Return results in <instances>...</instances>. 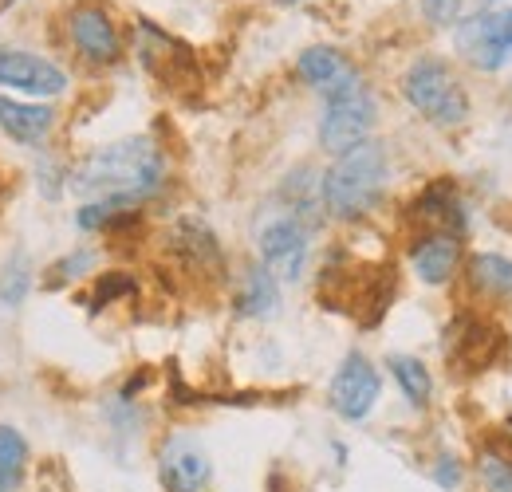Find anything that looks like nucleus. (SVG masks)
Listing matches in <instances>:
<instances>
[{
  "label": "nucleus",
  "mask_w": 512,
  "mask_h": 492,
  "mask_svg": "<svg viewBox=\"0 0 512 492\" xmlns=\"http://www.w3.org/2000/svg\"><path fill=\"white\" fill-rule=\"evenodd\" d=\"M67 189L83 201L138 209L166 189V150L150 134L107 142L67 170Z\"/></svg>",
  "instance_id": "f257e3e1"
},
{
  "label": "nucleus",
  "mask_w": 512,
  "mask_h": 492,
  "mask_svg": "<svg viewBox=\"0 0 512 492\" xmlns=\"http://www.w3.org/2000/svg\"><path fill=\"white\" fill-rule=\"evenodd\" d=\"M386 185H390V150L379 138H367L347 154L331 158V166L320 174L323 213L343 225L367 221L379 209Z\"/></svg>",
  "instance_id": "f03ea898"
},
{
  "label": "nucleus",
  "mask_w": 512,
  "mask_h": 492,
  "mask_svg": "<svg viewBox=\"0 0 512 492\" xmlns=\"http://www.w3.org/2000/svg\"><path fill=\"white\" fill-rule=\"evenodd\" d=\"M402 95L406 103L426 119L430 126H465L473 115V103H469V91L465 83L457 79V71L438 56H418L402 71Z\"/></svg>",
  "instance_id": "7ed1b4c3"
},
{
  "label": "nucleus",
  "mask_w": 512,
  "mask_h": 492,
  "mask_svg": "<svg viewBox=\"0 0 512 492\" xmlns=\"http://www.w3.org/2000/svg\"><path fill=\"white\" fill-rule=\"evenodd\" d=\"M379 123V99L375 91L363 83L359 71H351L339 87H331L323 95V115H320V150L339 158L351 146L367 142Z\"/></svg>",
  "instance_id": "20e7f679"
},
{
  "label": "nucleus",
  "mask_w": 512,
  "mask_h": 492,
  "mask_svg": "<svg viewBox=\"0 0 512 492\" xmlns=\"http://www.w3.org/2000/svg\"><path fill=\"white\" fill-rule=\"evenodd\" d=\"M67 44L91 67H115L123 60V28L115 24L111 8L99 0H79L67 8Z\"/></svg>",
  "instance_id": "39448f33"
},
{
  "label": "nucleus",
  "mask_w": 512,
  "mask_h": 492,
  "mask_svg": "<svg viewBox=\"0 0 512 492\" xmlns=\"http://www.w3.org/2000/svg\"><path fill=\"white\" fill-rule=\"evenodd\" d=\"M379 394H383L379 367L363 351H347L339 370L331 374V390H327L331 414H339L343 422H367L379 406Z\"/></svg>",
  "instance_id": "423d86ee"
},
{
  "label": "nucleus",
  "mask_w": 512,
  "mask_h": 492,
  "mask_svg": "<svg viewBox=\"0 0 512 492\" xmlns=\"http://www.w3.org/2000/svg\"><path fill=\"white\" fill-rule=\"evenodd\" d=\"M260 264L280 280V284H296L308 272V256H312V229L288 213H276L260 237H256Z\"/></svg>",
  "instance_id": "0eeeda50"
},
{
  "label": "nucleus",
  "mask_w": 512,
  "mask_h": 492,
  "mask_svg": "<svg viewBox=\"0 0 512 492\" xmlns=\"http://www.w3.org/2000/svg\"><path fill=\"white\" fill-rule=\"evenodd\" d=\"M0 87H8L16 95H28L36 103H48V99H60L71 83H67L64 67L52 63L48 56L8 48V52H0Z\"/></svg>",
  "instance_id": "6e6552de"
},
{
  "label": "nucleus",
  "mask_w": 512,
  "mask_h": 492,
  "mask_svg": "<svg viewBox=\"0 0 512 492\" xmlns=\"http://www.w3.org/2000/svg\"><path fill=\"white\" fill-rule=\"evenodd\" d=\"M406 260H410V272L430 284V288H446L457 280L461 264H465V245L457 233H442V229H422L410 237L406 248Z\"/></svg>",
  "instance_id": "1a4fd4ad"
},
{
  "label": "nucleus",
  "mask_w": 512,
  "mask_h": 492,
  "mask_svg": "<svg viewBox=\"0 0 512 492\" xmlns=\"http://www.w3.org/2000/svg\"><path fill=\"white\" fill-rule=\"evenodd\" d=\"M158 485L166 492H205L213 485L209 453L186 433L166 437L158 449Z\"/></svg>",
  "instance_id": "9d476101"
},
{
  "label": "nucleus",
  "mask_w": 512,
  "mask_h": 492,
  "mask_svg": "<svg viewBox=\"0 0 512 492\" xmlns=\"http://www.w3.org/2000/svg\"><path fill=\"white\" fill-rule=\"evenodd\" d=\"M166 248L182 268H190L197 276H221L225 272L221 241L201 217H178L166 233Z\"/></svg>",
  "instance_id": "9b49d317"
},
{
  "label": "nucleus",
  "mask_w": 512,
  "mask_h": 492,
  "mask_svg": "<svg viewBox=\"0 0 512 492\" xmlns=\"http://www.w3.org/2000/svg\"><path fill=\"white\" fill-rule=\"evenodd\" d=\"M410 221L418 225V233L422 229H442V233H457V237H465V229H469V205H465V197L457 193V185L449 182V178H438V182H430L414 201H410Z\"/></svg>",
  "instance_id": "f8f14e48"
},
{
  "label": "nucleus",
  "mask_w": 512,
  "mask_h": 492,
  "mask_svg": "<svg viewBox=\"0 0 512 492\" xmlns=\"http://www.w3.org/2000/svg\"><path fill=\"white\" fill-rule=\"evenodd\" d=\"M501 0H489L485 8L469 12L457 24V52L473 63L477 71H497L509 63V52L497 44V16H501Z\"/></svg>",
  "instance_id": "ddd939ff"
},
{
  "label": "nucleus",
  "mask_w": 512,
  "mask_h": 492,
  "mask_svg": "<svg viewBox=\"0 0 512 492\" xmlns=\"http://www.w3.org/2000/svg\"><path fill=\"white\" fill-rule=\"evenodd\" d=\"M457 327H461V331L449 335V359H453L457 367H465L469 374L493 367V363H497V347L505 343V331L493 327L489 319H477V315L457 319Z\"/></svg>",
  "instance_id": "4468645a"
},
{
  "label": "nucleus",
  "mask_w": 512,
  "mask_h": 492,
  "mask_svg": "<svg viewBox=\"0 0 512 492\" xmlns=\"http://www.w3.org/2000/svg\"><path fill=\"white\" fill-rule=\"evenodd\" d=\"M0 130H4L12 142L40 146V142L56 130V111H52L48 103H36V99L0 95Z\"/></svg>",
  "instance_id": "2eb2a0df"
},
{
  "label": "nucleus",
  "mask_w": 512,
  "mask_h": 492,
  "mask_svg": "<svg viewBox=\"0 0 512 492\" xmlns=\"http://www.w3.org/2000/svg\"><path fill=\"white\" fill-rule=\"evenodd\" d=\"M465 284L485 304H509L512 300V260L505 252H473L465 260Z\"/></svg>",
  "instance_id": "dca6fc26"
},
{
  "label": "nucleus",
  "mask_w": 512,
  "mask_h": 492,
  "mask_svg": "<svg viewBox=\"0 0 512 492\" xmlns=\"http://www.w3.org/2000/svg\"><path fill=\"white\" fill-rule=\"evenodd\" d=\"M233 308L241 319H272L280 311V280L260 264H245L241 280H237V296H233Z\"/></svg>",
  "instance_id": "f3484780"
},
{
  "label": "nucleus",
  "mask_w": 512,
  "mask_h": 492,
  "mask_svg": "<svg viewBox=\"0 0 512 492\" xmlns=\"http://www.w3.org/2000/svg\"><path fill=\"white\" fill-rule=\"evenodd\" d=\"M355 67L343 60V52L339 48H327V44H312V48H304L300 52V60H296V75L308 83V87H316V91H331V87H339L347 75H351Z\"/></svg>",
  "instance_id": "a211bd4d"
},
{
  "label": "nucleus",
  "mask_w": 512,
  "mask_h": 492,
  "mask_svg": "<svg viewBox=\"0 0 512 492\" xmlns=\"http://www.w3.org/2000/svg\"><path fill=\"white\" fill-rule=\"evenodd\" d=\"M386 370H390V378L398 382V390L406 394L410 406H418V410L430 406V398H434V374H430V367L418 355H390Z\"/></svg>",
  "instance_id": "6ab92c4d"
},
{
  "label": "nucleus",
  "mask_w": 512,
  "mask_h": 492,
  "mask_svg": "<svg viewBox=\"0 0 512 492\" xmlns=\"http://www.w3.org/2000/svg\"><path fill=\"white\" fill-rule=\"evenodd\" d=\"M24 477H28V441L16 426H0V489H20Z\"/></svg>",
  "instance_id": "aec40b11"
},
{
  "label": "nucleus",
  "mask_w": 512,
  "mask_h": 492,
  "mask_svg": "<svg viewBox=\"0 0 512 492\" xmlns=\"http://www.w3.org/2000/svg\"><path fill=\"white\" fill-rule=\"evenodd\" d=\"M32 292V260L24 252H12L0 268V304L4 308H20Z\"/></svg>",
  "instance_id": "412c9836"
},
{
  "label": "nucleus",
  "mask_w": 512,
  "mask_h": 492,
  "mask_svg": "<svg viewBox=\"0 0 512 492\" xmlns=\"http://www.w3.org/2000/svg\"><path fill=\"white\" fill-rule=\"evenodd\" d=\"M477 481L485 492H512V453L501 445H485L477 453Z\"/></svg>",
  "instance_id": "4be33fe9"
},
{
  "label": "nucleus",
  "mask_w": 512,
  "mask_h": 492,
  "mask_svg": "<svg viewBox=\"0 0 512 492\" xmlns=\"http://www.w3.org/2000/svg\"><path fill=\"white\" fill-rule=\"evenodd\" d=\"M95 264H99V252H95V248H71L67 256H60V260L44 272V288H67V284L91 276Z\"/></svg>",
  "instance_id": "5701e85b"
},
{
  "label": "nucleus",
  "mask_w": 512,
  "mask_h": 492,
  "mask_svg": "<svg viewBox=\"0 0 512 492\" xmlns=\"http://www.w3.org/2000/svg\"><path fill=\"white\" fill-rule=\"evenodd\" d=\"M134 276L130 272H103V276H95V288H91V296H87V308L91 311H103L111 308V304H119L123 296H134Z\"/></svg>",
  "instance_id": "b1692460"
},
{
  "label": "nucleus",
  "mask_w": 512,
  "mask_h": 492,
  "mask_svg": "<svg viewBox=\"0 0 512 492\" xmlns=\"http://www.w3.org/2000/svg\"><path fill=\"white\" fill-rule=\"evenodd\" d=\"M465 8H469V0H422V16L434 28H457Z\"/></svg>",
  "instance_id": "393cba45"
},
{
  "label": "nucleus",
  "mask_w": 512,
  "mask_h": 492,
  "mask_svg": "<svg viewBox=\"0 0 512 492\" xmlns=\"http://www.w3.org/2000/svg\"><path fill=\"white\" fill-rule=\"evenodd\" d=\"M430 477H434V485L446 492H457L461 489V481H465V465H461V457L457 453H438L434 457V465H430Z\"/></svg>",
  "instance_id": "a878e982"
},
{
  "label": "nucleus",
  "mask_w": 512,
  "mask_h": 492,
  "mask_svg": "<svg viewBox=\"0 0 512 492\" xmlns=\"http://www.w3.org/2000/svg\"><path fill=\"white\" fill-rule=\"evenodd\" d=\"M497 44L512 56V4H505L497 16Z\"/></svg>",
  "instance_id": "bb28decb"
},
{
  "label": "nucleus",
  "mask_w": 512,
  "mask_h": 492,
  "mask_svg": "<svg viewBox=\"0 0 512 492\" xmlns=\"http://www.w3.org/2000/svg\"><path fill=\"white\" fill-rule=\"evenodd\" d=\"M276 4H284V8H288V4H304V0H276Z\"/></svg>",
  "instance_id": "cd10ccee"
},
{
  "label": "nucleus",
  "mask_w": 512,
  "mask_h": 492,
  "mask_svg": "<svg viewBox=\"0 0 512 492\" xmlns=\"http://www.w3.org/2000/svg\"><path fill=\"white\" fill-rule=\"evenodd\" d=\"M0 492H4V489H0Z\"/></svg>",
  "instance_id": "c85d7f7f"
}]
</instances>
